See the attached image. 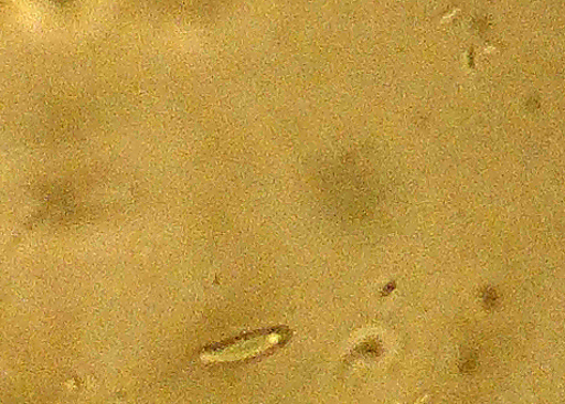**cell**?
I'll return each mask as SVG.
<instances>
[{
	"label": "cell",
	"mask_w": 565,
	"mask_h": 404,
	"mask_svg": "<svg viewBox=\"0 0 565 404\" xmlns=\"http://www.w3.org/2000/svg\"><path fill=\"white\" fill-rule=\"evenodd\" d=\"M288 330L275 328L264 331H256L235 339L226 340L225 343L205 350L201 359L205 363L237 362L262 354L271 348L278 347L287 338Z\"/></svg>",
	"instance_id": "cell-1"
}]
</instances>
